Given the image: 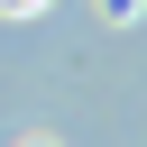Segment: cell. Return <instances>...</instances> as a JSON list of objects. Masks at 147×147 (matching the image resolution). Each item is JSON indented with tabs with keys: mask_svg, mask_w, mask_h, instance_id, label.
Instances as JSON below:
<instances>
[{
	"mask_svg": "<svg viewBox=\"0 0 147 147\" xmlns=\"http://www.w3.org/2000/svg\"><path fill=\"white\" fill-rule=\"evenodd\" d=\"M101 18H110V28H129V18H138V0H101Z\"/></svg>",
	"mask_w": 147,
	"mask_h": 147,
	"instance_id": "cell-1",
	"label": "cell"
},
{
	"mask_svg": "<svg viewBox=\"0 0 147 147\" xmlns=\"http://www.w3.org/2000/svg\"><path fill=\"white\" fill-rule=\"evenodd\" d=\"M37 9H46V0H0V18H37Z\"/></svg>",
	"mask_w": 147,
	"mask_h": 147,
	"instance_id": "cell-2",
	"label": "cell"
},
{
	"mask_svg": "<svg viewBox=\"0 0 147 147\" xmlns=\"http://www.w3.org/2000/svg\"><path fill=\"white\" fill-rule=\"evenodd\" d=\"M28 147H55V138H28Z\"/></svg>",
	"mask_w": 147,
	"mask_h": 147,
	"instance_id": "cell-3",
	"label": "cell"
}]
</instances>
